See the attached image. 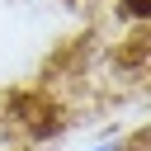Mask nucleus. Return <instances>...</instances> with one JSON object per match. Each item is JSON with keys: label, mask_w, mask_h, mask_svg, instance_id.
Listing matches in <instances>:
<instances>
[{"label": "nucleus", "mask_w": 151, "mask_h": 151, "mask_svg": "<svg viewBox=\"0 0 151 151\" xmlns=\"http://www.w3.org/2000/svg\"><path fill=\"white\" fill-rule=\"evenodd\" d=\"M127 9H132L137 19H146V9H151V5H146V0H127Z\"/></svg>", "instance_id": "f257e3e1"}]
</instances>
